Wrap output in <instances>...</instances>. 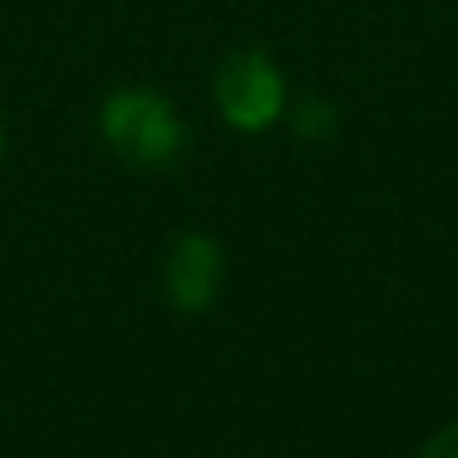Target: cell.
Returning <instances> with one entry per match:
<instances>
[{
  "instance_id": "6da1fadb",
  "label": "cell",
  "mask_w": 458,
  "mask_h": 458,
  "mask_svg": "<svg viewBox=\"0 0 458 458\" xmlns=\"http://www.w3.org/2000/svg\"><path fill=\"white\" fill-rule=\"evenodd\" d=\"M104 143L133 168H163L182 148V123L173 104L153 89H119L104 104Z\"/></svg>"
},
{
  "instance_id": "5b68a950",
  "label": "cell",
  "mask_w": 458,
  "mask_h": 458,
  "mask_svg": "<svg viewBox=\"0 0 458 458\" xmlns=\"http://www.w3.org/2000/svg\"><path fill=\"white\" fill-rule=\"evenodd\" d=\"M326 119H330V109H320V104H310V109H306V114H301V119H296V129L316 139V133L326 129Z\"/></svg>"
},
{
  "instance_id": "8992f818",
  "label": "cell",
  "mask_w": 458,
  "mask_h": 458,
  "mask_svg": "<svg viewBox=\"0 0 458 458\" xmlns=\"http://www.w3.org/2000/svg\"><path fill=\"white\" fill-rule=\"evenodd\" d=\"M0 153H5V133H0Z\"/></svg>"
},
{
  "instance_id": "3957f363",
  "label": "cell",
  "mask_w": 458,
  "mask_h": 458,
  "mask_svg": "<svg viewBox=\"0 0 458 458\" xmlns=\"http://www.w3.org/2000/svg\"><path fill=\"white\" fill-rule=\"evenodd\" d=\"M163 286L178 310H208L222 291V247L202 232L178 237L163 261Z\"/></svg>"
},
{
  "instance_id": "277c9868",
  "label": "cell",
  "mask_w": 458,
  "mask_h": 458,
  "mask_svg": "<svg viewBox=\"0 0 458 458\" xmlns=\"http://www.w3.org/2000/svg\"><path fill=\"white\" fill-rule=\"evenodd\" d=\"M419 458H458V424L438 428V434L424 444V454H419Z\"/></svg>"
},
{
  "instance_id": "7a4b0ae2",
  "label": "cell",
  "mask_w": 458,
  "mask_h": 458,
  "mask_svg": "<svg viewBox=\"0 0 458 458\" xmlns=\"http://www.w3.org/2000/svg\"><path fill=\"white\" fill-rule=\"evenodd\" d=\"M281 104H286V84L261 50H242L217 70V109L232 129L261 133L267 123H276Z\"/></svg>"
}]
</instances>
